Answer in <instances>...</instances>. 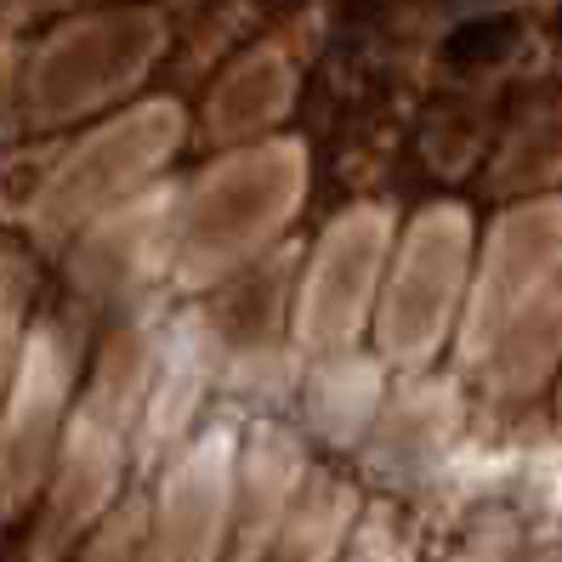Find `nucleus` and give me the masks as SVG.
<instances>
[{"mask_svg":"<svg viewBox=\"0 0 562 562\" xmlns=\"http://www.w3.org/2000/svg\"><path fill=\"white\" fill-rule=\"evenodd\" d=\"M512 35H517L512 23H477V29H467V35L454 41V52H472V57H494L501 46H512Z\"/></svg>","mask_w":562,"mask_h":562,"instance_id":"obj_1","label":"nucleus"}]
</instances>
